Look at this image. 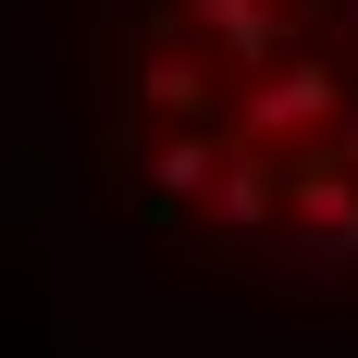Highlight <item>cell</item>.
Segmentation results:
<instances>
[{
    "label": "cell",
    "mask_w": 358,
    "mask_h": 358,
    "mask_svg": "<svg viewBox=\"0 0 358 358\" xmlns=\"http://www.w3.org/2000/svg\"><path fill=\"white\" fill-rule=\"evenodd\" d=\"M334 111H346V62H322V50H272L259 87L235 99V148H309Z\"/></svg>",
    "instance_id": "6da1fadb"
},
{
    "label": "cell",
    "mask_w": 358,
    "mask_h": 358,
    "mask_svg": "<svg viewBox=\"0 0 358 358\" xmlns=\"http://www.w3.org/2000/svg\"><path fill=\"white\" fill-rule=\"evenodd\" d=\"M272 210H285V148H222L198 222H210V235H272Z\"/></svg>",
    "instance_id": "7a4b0ae2"
},
{
    "label": "cell",
    "mask_w": 358,
    "mask_h": 358,
    "mask_svg": "<svg viewBox=\"0 0 358 358\" xmlns=\"http://www.w3.org/2000/svg\"><path fill=\"white\" fill-rule=\"evenodd\" d=\"M185 25L210 37L222 74H259L272 50H296V13H285V0H185Z\"/></svg>",
    "instance_id": "3957f363"
},
{
    "label": "cell",
    "mask_w": 358,
    "mask_h": 358,
    "mask_svg": "<svg viewBox=\"0 0 358 358\" xmlns=\"http://www.w3.org/2000/svg\"><path fill=\"white\" fill-rule=\"evenodd\" d=\"M222 148H235L222 124H161V136H148V161H136V173H148V210H161V222L198 210V198H210V173H222Z\"/></svg>",
    "instance_id": "277c9868"
},
{
    "label": "cell",
    "mask_w": 358,
    "mask_h": 358,
    "mask_svg": "<svg viewBox=\"0 0 358 358\" xmlns=\"http://www.w3.org/2000/svg\"><path fill=\"white\" fill-rule=\"evenodd\" d=\"M136 99L161 111V124H210L222 87H210V62H198V50H148V62H136Z\"/></svg>",
    "instance_id": "5b68a950"
}]
</instances>
